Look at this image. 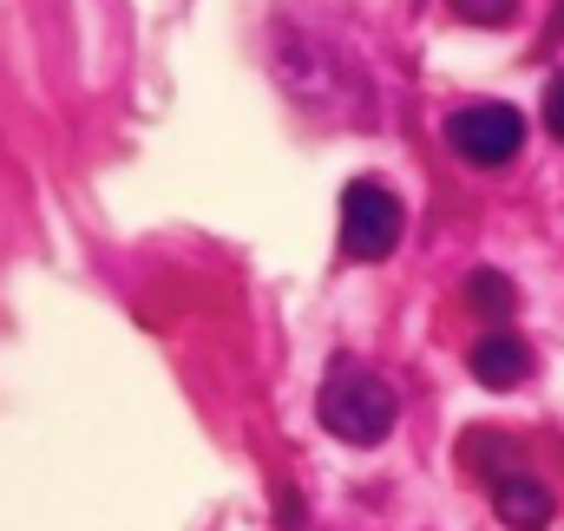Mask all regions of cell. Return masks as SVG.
<instances>
[{
    "label": "cell",
    "instance_id": "52a82bcc",
    "mask_svg": "<svg viewBox=\"0 0 564 531\" xmlns=\"http://www.w3.org/2000/svg\"><path fill=\"white\" fill-rule=\"evenodd\" d=\"M453 13L473 20V26H506L519 13V0H453Z\"/></svg>",
    "mask_w": 564,
    "mask_h": 531
},
{
    "label": "cell",
    "instance_id": "9c48e42d",
    "mask_svg": "<svg viewBox=\"0 0 564 531\" xmlns=\"http://www.w3.org/2000/svg\"><path fill=\"white\" fill-rule=\"evenodd\" d=\"M545 40H564V0H558V13H552V26H545Z\"/></svg>",
    "mask_w": 564,
    "mask_h": 531
},
{
    "label": "cell",
    "instance_id": "7a4b0ae2",
    "mask_svg": "<svg viewBox=\"0 0 564 531\" xmlns=\"http://www.w3.org/2000/svg\"><path fill=\"white\" fill-rule=\"evenodd\" d=\"M401 197L388 191V184H375V177H355L348 191H341V257L348 263H381V257H394V243H401Z\"/></svg>",
    "mask_w": 564,
    "mask_h": 531
},
{
    "label": "cell",
    "instance_id": "5b68a950",
    "mask_svg": "<svg viewBox=\"0 0 564 531\" xmlns=\"http://www.w3.org/2000/svg\"><path fill=\"white\" fill-rule=\"evenodd\" d=\"M525 375H532V348H525L519 335H486V342L473 348V381H479V388H499V394H506V388H519Z\"/></svg>",
    "mask_w": 564,
    "mask_h": 531
},
{
    "label": "cell",
    "instance_id": "3957f363",
    "mask_svg": "<svg viewBox=\"0 0 564 531\" xmlns=\"http://www.w3.org/2000/svg\"><path fill=\"white\" fill-rule=\"evenodd\" d=\"M446 144L466 158V164H479V171H499V164H512L519 158V144H525V119L512 112V106H459L453 119H446Z\"/></svg>",
    "mask_w": 564,
    "mask_h": 531
},
{
    "label": "cell",
    "instance_id": "277c9868",
    "mask_svg": "<svg viewBox=\"0 0 564 531\" xmlns=\"http://www.w3.org/2000/svg\"><path fill=\"white\" fill-rule=\"evenodd\" d=\"M486 473V492H492V506H499V519L512 531H545L552 525V492L525 473V459L499 440V459L492 466H479Z\"/></svg>",
    "mask_w": 564,
    "mask_h": 531
},
{
    "label": "cell",
    "instance_id": "8992f818",
    "mask_svg": "<svg viewBox=\"0 0 564 531\" xmlns=\"http://www.w3.org/2000/svg\"><path fill=\"white\" fill-rule=\"evenodd\" d=\"M466 308L486 315V322H506V315L519 308V289H512L499 269H479V275H466Z\"/></svg>",
    "mask_w": 564,
    "mask_h": 531
},
{
    "label": "cell",
    "instance_id": "6da1fadb",
    "mask_svg": "<svg viewBox=\"0 0 564 531\" xmlns=\"http://www.w3.org/2000/svg\"><path fill=\"white\" fill-rule=\"evenodd\" d=\"M315 413H322V426H328L335 440H348V446H381V440L394 433V420H401V400H394V388H388L368 361H335V368L322 375Z\"/></svg>",
    "mask_w": 564,
    "mask_h": 531
},
{
    "label": "cell",
    "instance_id": "ba28073f",
    "mask_svg": "<svg viewBox=\"0 0 564 531\" xmlns=\"http://www.w3.org/2000/svg\"><path fill=\"white\" fill-rule=\"evenodd\" d=\"M545 132L564 144V73L552 79V86H545Z\"/></svg>",
    "mask_w": 564,
    "mask_h": 531
}]
</instances>
